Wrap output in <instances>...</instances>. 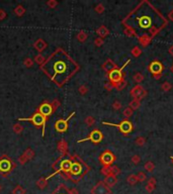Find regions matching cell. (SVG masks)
Masks as SVG:
<instances>
[{
	"label": "cell",
	"mask_w": 173,
	"mask_h": 194,
	"mask_svg": "<svg viewBox=\"0 0 173 194\" xmlns=\"http://www.w3.org/2000/svg\"><path fill=\"white\" fill-rule=\"evenodd\" d=\"M15 168V162L10 157H8L7 155H3L0 157V174L3 177H7Z\"/></svg>",
	"instance_id": "obj_4"
},
{
	"label": "cell",
	"mask_w": 173,
	"mask_h": 194,
	"mask_svg": "<svg viewBox=\"0 0 173 194\" xmlns=\"http://www.w3.org/2000/svg\"><path fill=\"white\" fill-rule=\"evenodd\" d=\"M151 39L152 37H150L149 34L144 33L141 37H139V43L143 46V47H147V46L150 44V42H151Z\"/></svg>",
	"instance_id": "obj_20"
},
{
	"label": "cell",
	"mask_w": 173,
	"mask_h": 194,
	"mask_svg": "<svg viewBox=\"0 0 173 194\" xmlns=\"http://www.w3.org/2000/svg\"><path fill=\"white\" fill-rule=\"evenodd\" d=\"M95 11H96L97 13H102L103 11H104V7H103L102 4H98L95 7Z\"/></svg>",
	"instance_id": "obj_46"
},
{
	"label": "cell",
	"mask_w": 173,
	"mask_h": 194,
	"mask_svg": "<svg viewBox=\"0 0 173 194\" xmlns=\"http://www.w3.org/2000/svg\"><path fill=\"white\" fill-rule=\"evenodd\" d=\"M91 194H111V190L103 181H99L91 189Z\"/></svg>",
	"instance_id": "obj_13"
},
{
	"label": "cell",
	"mask_w": 173,
	"mask_h": 194,
	"mask_svg": "<svg viewBox=\"0 0 173 194\" xmlns=\"http://www.w3.org/2000/svg\"><path fill=\"white\" fill-rule=\"evenodd\" d=\"M24 12H25V9H24V7L21 6V5H18V6H16V7H15V9H14V13H15L16 15H17V16H19V17L24 15Z\"/></svg>",
	"instance_id": "obj_31"
},
{
	"label": "cell",
	"mask_w": 173,
	"mask_h": 194,
	"mask_svg": "<svg viewBox=\"0 0 173 194\" xmlns=\"http://www.w3.org/2000/svg\"><path fill=\"white\" fill-rule=\"evenodd\" d=\"M105 88H106V90H108V91H111L112 88H114V86L111 85V83H107V84H105Z\"/></svg>",
	"instance_id": "obj_53"
},
{
	"label": "cell",
	"mask_w": 173,
	"mask_h": 194,
	"mask_svg": "<svg viewBox=\"0 0 173 194\" xmlns=\"http://www.w3.org/2000/svg\"><path fill=\"white\" fill-rule=\"evenodd\" d=\"M131 53H132V55H133L134 57L138 58V57H140L141 54H142V50H141V49H140L139 47H135V48L132 49Z\"/></svg>",
	"instance_id": "obj_33"
},
{
	"label": "cell",
	"mask_w": 173,
	"mask_h": 194,
	"mask_svg": "<svg viewBox=\"0 0 173 194\" xmlns=\"http://www.w3.org/2000/svg\"><path fill=\"white\" fill-rule=\"evenodd\" d=\"M170 70H171V72H172V73H173V65H172V67H171V68H170Z\"/></svg>",
	"instance_id": "obj_56"
},
{
	"label": "cell",
	"mask_w": 173,
	"mask_h": 194,
	"mask_svg": "<svg viewBox=\"0 0 173 194\" xmlns=\"http://www.w3.org/2000/svg\"><path fill=\"white\" fill-rule=\"evenodd\" d=\"M34 47L36 48V50L37 52H42V51H44L46 47H47V44H46V42L44 40H42V39H39L37 40L36 43L34 44Z\"/></svg>",
	"instance_id": "obj_21"
},
{
	"label": "cell",
	"mask_w": 173,
	"mask_h": 194,
	"mask_svg": "<svg viewBox=\"0 0 173 194\" xmlns=\"http://www.w3.org/2000/svg\"><path fill=\"white\" fill-rule=\"evenodd\" d=\"M47 4H48L51 8H54V7L58 4V2H56V1H49V2H47Z\"/></svg>",
	"instance_id": "obj_51"
},
{
	"label": "cell",
	"mask_w": 173,
	"mask_h": 194,
	"mask_svg": "<svg viewBox=\"0 0 173 194\" xmlns=\"http://www.w3.org/2000/svg\"><path fill=\"white\" fill-rule=\"evenodd\" d=\"M115 161V156L112 154L111 151H104L101 155L99 156V162L102 164V166H111Z\"/></svg>",
	"instance_id": "obj_10"
},
{
	"label": "cell",
	"mask_w": 173,
	"mask_h": 194,
	"mask_svg": "<svg viewBox=\"0 0 173 194\" xmlns=\"http://www.w3.org/2000/svg\"><path fill=\"white\" fill-rule=\"evenodd\" d=\"M125 33L127 34L128 37H137V33H136V31H135V30L132 27H130V25H126V28H125Z\"/></svg>",
	"instance_id": "obj_25"
},
{
	"label": "cell",
	"mask_w": 173,
	"mask_h": 194,
	"mask_svg": "<svg viewBox=\"0 0 173 194\" xmlns=\"http://www.w3.org/2000/svg\"><path fill=\"white\" fill-rule=\"evenodd\" d=\"M52 194H72L71 190L65 186L64 184H60L56 189L53 191Z\"/></svg>",
	"instance_id": "obj_18"
},
{
	"label": "cell",
	"mask_w": 173,
	"mask_h": 194,
	"mask_svg": "<svg viewBox=\"0 0 173 194\" xmlns=\"http://www.w3.org/2000/svg\"><path fill=\"white\" fill-rule=\"evenodd\" d=\"M103 138V135L102 132L99 131V129H93L87 138H82V140H79L78 143H83V142H86V141H90L92 142L93 144H99L100 142L102 141Z\"/></svg>",
	"instance_id": "obj_9"
},
{
	"label": "cell",
	"mask_w": 173,
	"mask_h": 194,
	"mask_svg": "<svg viewBox=\"0 0 173 194\" xmlns=\"http://www.w3.org/2000/svg\"><path fill=\"white\" fill-rule=\"evenodd\" d=\"M144 168H145V170L147 171V172L151 173V172H153V171H154V169H155V165H154V163H153V162L148 161V162H147V163L145 164V166H144Z\"/></svg>",
	"instance_id": "obj_29"
},
{
	"label": "cell",
	"mask_w": 173,
	"mask_h": 194,
	"mask_svg": "<svg viewBox=\"0 0 173 194\" xmlns=\"http://www.w3.org/2000/svg\"><path fill=\"white\" fill-rule=\"evenodd\" d=\"M136 176H137L138 181H139V182H144L147 179V176L145 174V172H142V171H140V172L138 173Z\"/></svg>",
	"instance_id": "obj_38"
},
{
	"label": "cell",
	"mask_w": 173,
	"mask_h": 194,
	"mask_svg": "<svg viewBox=\"0 0 173 194\" xmlns=\"http://www.w3.org/2000/svg\"><path fill=\"white\" fill-rule=\"evenodd\" d=\"M140 105H141L140 100L133 99V100L131 101V102H130V106H129V107H131L133 110H137V109L140 107Z\"/></svg>",
	"instance_id": "obj_30"
},
{
	"label": "cell",
	"mask_w": 173,
	"mask_h": 194,
	"mask_svg": "<svg viewBox=\"0 0 173 194\" xmlns=\"http://www.w3.org/2000/svg\"><path fill=\"white\" fill-rule=\"evenodd\" d=\"M101 174H103L104 176L111 175V166H103V168L101 169Z\"/></svg>",
	"instance_id": "obj_35"
},
{
	"label": "cell",
	"mask_w": 173,
	"mask_h": 194,
	"mask_svg": "<svg viewBox=\"0 0 173 194\" xmlns=\"http://www.w3.org/2000/svg\"><path fill=\"white\" fill-rule=\"evenodd\" d=\"M75 113H76V112L73 111L67 118H66V119H65V118L58 119L56 121V123H55V129H56L58 132H67L68 126H69V120H70L71 118L74 116Z\"/></svg>",
	"instance_id": "obj_8"
},
{
	"label": "cell",
	"mask_w": 173,
	"mask_h": 194,
	"mask_svg": "<svg viewBox=\"0 0 173 194\" xmlns=\"http://www.w3.org/2000/svg\"><path fill=\"white\" fill-rule=\"evenodd\" d=\"M37 111H39L40 113H42L45 117H49L50 115L53 114V112L55 111V108L52 105L51 102H48V101H45L42 104H40L39 107L37 108Z\"/></svg>",
	"instance_id": "obj_11"
},
{
	"label": "cell",
	"mask_w": 173,
	"mask_h": 194,
	"mask_svg": "<svg viewBox=\"0 0 173 194\" xmlns=\"http://www.w3.org/2000/svg\"><path fill=\"white\" fill-rule=\"evenodd\" d=\"M94 44L97 46V47H100L102 44H103V40L102 39H100V37H97V39H95L94 40Z\"/></svg>",
	"instance_id": "obj_49"
},
{
	"label": "cell",
	"mask_w": 173,
	"mask_h": 194,
	"mask_svg": "<svg viewBox=\"0 0 173 194\" xmlns=\"http://www.w3.org/2000/svg\"><path fill=\"white\" fill-rule=\"evenodd\" d=\"M47 180H46V178H41L40 180L37 181V185L39 188H41V189H45L46 186H47Z\"/></svg>",
	"instance_id": "obj_32"
},
{
	"label": "cell",
	"mask_w": 173,
	"mask_h": 194,
	"mask_svg": "<svg viewBox=\"0 0 173 194\" xmlns=\"http://www.w3.org/2000/svg\"><path fill=\"white\" fill-rule=\"evenodd\" d=\"M172 160H173V157H172Z\"/></svg>",
	"instance_id": "obj_58"
},
{
	"label": "cell",
	"mask_w": 173,
	"mask_h": 194,
	"mask_svg": "<svg viewBox=\"0 0 173 194\" xmlns=\"http://www.w3.org/2000/svg\"><path fill=\"white\" fill-rule=\"evenodd\" d=\"M2 190V186H1V184H0V191Z\"/></svg>",
	"instance_id": "obj_57"
},
{
	"label": "cell",
	"mask_w": 173,
	"mask_h": 194,
	"mask_svg": "<svg viewBox=\"0 0 173 194\" xmlns=\"http://www.w3.org/2000/svg\"><path fill=\"white\" fill-rule=\"evenodd\" d=\"M112 107H114V110H119V109L122 108V103L120 101H114V104H112Z\"/></svg>",
	"instance_id": "obj_45"
},
{
	"label": "cell",
	"mask_w": 173,
	"mask_h": 194,
	"mask_svg": "<svg viewBox=\"0 0 173 194\" xmlns=\"http://www.w3.org/2000/svg\"><path fill=\"white\" fill-rule=\"evenodd\" d=\"M167 16H168V18L170 20H172V21H173V9L169 11V13H168V15H167Z\"/></svg>",
	"instance_id": "obj_54"
},
{
	"label": "cell",
	"mask_w": 173,
	"mask_h": 194,
	"mask_svg": "<svg viewBox=\"0 0 173 194\" xmlns=\"http://www.w3.org/2000/svg\"><path fill=\"white\" fill-rule=\"evenodd\" d=\"M102 124H105V126H115L119 127V129L123 132V135H129L130 132L133 131V124L130 120L125 119L123 120L122 122L119 124L115 123H111V122H106V121H102Z\"/></svg>",
	"instance_id": "obj_7"
},
{
	"label": "cell",
	"mask_w": 173,
	"mask_h": 194,
	"mask_svg": "<svg viewBox=\"0 0 173 194\" xmlns=\"http://www.w3.org/2000/svg\"><path fill=\"white\" fill-rule=\"evenodd\" d=\"M24 65L27 66V67H30V66L33 65V61H31L30 59H27L24 61Z\"/></svg>",
	"instance_id": "obj_50"
},
{
	"label": "cell",
	"mask_w": 173,
	"mask_h": 194,
	"mask_svg": "<svg viewBox=\"0 0 173 194\" xmlns=\"http://www.w3.org/2000/svg\"><path fill=\"white\" fill-rule=\"evenodd\" d=\"M140 161H141V158H140V156L139 155H134L132 157V162L134 164H139L140 163Z\"/></svg>",
	"instance_id": "obj_44"
},
{
	"label": "cell",
	"mask_w": 173,
	"mask_h": 194,
	"mask_svg": "<svg viewBox=\"0 0 173 194\" xmlns=\"http://www.w3.org/2000/svg\"><path fill=\"white\" fill-rule=\"evenodd\" d=\"M169 54L171 55V56H173V45L169 48Z\"/></svg>",
	"instance_id": "obj_55"
},
{
	"label": "cell",
	"mask_w": 173,
	"mask_h": 194,
	"mask_svg": "<svg viewBox=\"0 0 173 194\" xmlns=\"http://www.w3.org/2000/svg\"><path fill=\"white\" fill-rule=\"evenodd\" d=\"M96 33H97V34L99 36L100 39H102V37H104L107 36V34L109 33V31H108L107 28H106V27H104V25H101L100 27L97 28Z\"/></svg>",
	"instance_id": "obj_23"
},
{
	"label": "cell",
	"mask_w": 173,
	"mask_h": 194,
	"mask_svg": "<svg viewBox=\"0 0 173 194\" xmlns=\"http://www.w3.org/2000/svg\"><path fill=\"white\" fill-rule=\"evenodd\" d=\"M77 39H78L79 42L83 43V42H85L86 39H87V34H86L84 31H80V33L77 34Z\"/></svg>",
	"instance_id": "obj_36"
},
{
	"label": "cell",
	"mask_w": 173,
	"mask_h": 194,
	"mask_svg": "<svg viewBox=\"0 0 173 194\" xmlns=\"http://www.w3.org/2000/svg\"><path fill=\"white\" fill-rule=\"evenodd\" d=\"M24 155L25 156V157L27 158V160H30V159H31V158L34 157V151H31L30 149H28V150L25 151Z\"/></svg>",
	"instance_id": "obj_41"
},
{
	"label": "cell",
	"mask_w": 173,
	"mask_h": 194,
	"mask_svg": "<svg viewBox=\"0 0 173 194\" xmlns=\"http://www.w3.org/2000/svg\"><path fill=\"white\" fill-rule=\"evenodd\" d=\"M133 112H134V110H133V109L131 108V107H127L126 109H123V116H125L126 118H129V117H131V116H132Z\"/></svg>",
	"instance_id": "obj_34"
},
{
	"label": "cell",
	"mask_w": 173,
	"mask_h": 194,
	"mask_svg": "<svg viewBox=\"0 0 173 194\" xmlns=\"http://www.w3.org/2000/svg\"><path fill=\"white\" fill-rule=\"evenodd\" d=\"M135 143H136L137 146L143 147L144 145H145V143H146V140H145V138H143V137H138L136 138V141H135Z\"/></svg>",
	"instance_id": "obj_39"
},
{
	"label": "cell",
	"mask_w": 173,
	"mask_h": 194,
	"mask_svg": "<svg viewBox=\"0 0 173 194\" xmlns=\"http://www.w3.org/2000/svg\"><path fill=\"white\" fill-rule=\"evenodd\" d=\"M127 85H128V83H127L126 78H123V80L120 81V82H119L117 84H115V85L114 86V88H115L117 90H119V91H122L123 89L126 88Z\"/></svg>",
	"instance_id": "obj_24"
},
{
	"label": "cell",
	"mask_w": 173,
	"mask_h": 194,
	"mask_svg": "<svg viewBox=\"0 0 173 194\" xmlns=\"http://www.w3.org/2000/svg\"><path fill=\"white\" fill-rule=\"evenodd\" d=\"M155 188H156V179L154 177H151L148 180V183L146 185V191L148 193H152L153 191L155 190Z\"/></svg>",
	"instance_id": "obj_19"
},
{
	"label": "cell",
	"mask_w": 173,
	"mask_h": 194,
	"mask_svg": "<svg viewBox=\"0 0 173 194\" xmlns=\"http://www.w3.org/2000/svg\"><path fill=\"white\" fill-rule=\"evenodd\" d=\"M105 183L106 186H108L109 188L112 187V186H114L115 184H117V176H114V175H107V176H105V179H104V181H103Z\"/></svg>",
	"instance_id": "obj_17"
},
{
	"label": "cell",
	"mask_w": 173,
	"mask_h": 194,
	"mask_svg": "<svg viewBox=\"0 0 173 194\" xmlns=\"http://www.w3.org/2000/svg\"><path fill=\"white\" fill-rule=\"evenodd\" d=\"M149 70L153 74V76L161 75V72L163 71V65L159 61H153L149 65Z\"/></svg>",
	"instance_id": "obj_14"
},
{
	"label": "cell",
	"mask_w": 173,
	"mask_h": 194,
	"mask_svg": "<svg viewBox=\"0 0 173 194\" xmlns=\"http://www.w3.org/2000/svg\"><path fill=\"white\" fill-rule=\"evenodd\" d=\"M127 181H128V183L130 185H132V186H134V185H136L138 182V178H137V176L135 175V174H131V175H129L128 176V178H127Z\"/></svg>",
	"instance_id": "obj_26"
},
{
	"label": "cell",
	"mask_w": 173,
	"mask_h": 194,
	"mask_svg": "<svg viewBox=\"0 0 173 194\" xmlns=\"http://www.w3.org/2000/svg\"><path fill=\"white\" fill-rule=\"evenodd\" d=\"M102 68H103V70L106 72V73H109L111 71L114 70V69H117V66L115 65V64L112 62L111 59H108V60H106L104 63H103Z\"/></svg>",
	"instance_id": "obj_16"
},
{
	"label": "cell",
	"mask_w": 173,
	"mask_h": 194,
	"mask_svg": "<svg viewBox=\"0 0 173 194\" xmlns=\"http://www.w3.org/2000/svg\"><path fill=\"white\" fill-rule=\"evenodd\" d=\"M45 61H46V60H44V58H43V56H40V55H39V56H37V58H36V62H37V64H39L40 66H41L42 64L45 62Z\"/></svg>",
	"instance_id": "obj_48"
},
{
	"label": "cell",
	"mask_w": 173,
	"mask_h": 194,
	"mask_svg": "<svg viewBox=\"0 0 173 194\" xmlns=\"http://www.w3.org/2000/svg\"><path fill=\"white\" fill-rule=\"evenodd\" d=\"M25 193H27V190L24 189V187L21 185H17L12 190V194H25Z\"/></svg>",
	"instance_id": "obj_27"
},
{
	"label": "cell",
	"mask_w": 173,
	"mask_h": 194,
	"mask_svg": "<svg viewBox=\"0 0 173 194\" xmlns=\"http://www.w3.org/2000/svg\"><path fill=\"white\" fill-rule=\"evenodd\" d=\"M85 122H86L87 126H93V124H94L95 119H94V117H92V116H87L85 118Z\"/></svg>",
	"instance_id": "obj_40"
},
{
	"label": "cell",
	"mask_w": 173,
	"mask_h": 194,
	"mask_svg": "<svg viewBox=\"0 0 173 194\" xmlns=\"http://www.w3.org/2000/svg\"><path fill=\"white\" fill-rule=\"evenodd\" d=\"M133 80H134L136 83L139 84V83H141L144 80V75L142 73H140V72H137V73L135 74L134 76H133Z\"/></svg>",
	"instance_id": "obj_28"
},
{
	"label": "cell",
	"mask_w": 173,
	"mask_h": 194,
	"mask_svg": "<svg viewBox=\"0 0 173 194\" xmlns=\"http://www.w3.org/2000/svg\"><path fill=\"white\" fill-rule=\"evenodd\" d=\"M87 91H88V89H87V87H86V86H84V85H82V86H80V87H79V92H80V93H81L82 95H84V94L87 93Z\"/></svg>",
	"instance_id": "obj_47"
},
{
	"label": "cell",
	"mask_w": 173,
	"mask_h": 194,
	"mask_svg": "<svg viewBox=\"0 0 173 194\" xmlns=\"http://www.w3.org/2000/svg\"><path fill=\"white\" fill-rule=\"evenodd\" d=\"M19 121H30L36 126L42 127V137L45 135V129H46V122H47V117H45L42 113H40L39 111H37L33 114V116L30 117H21L18 118Z\"/></svg>",
	"instance_id": "obj_5"
},
{
	"label": "cell",
	"mask_w": 173,
	"mask_h": 194,
	"mask_svg": "<svg viewBox=\"0 0 173 194\" xmlns=\"http://www.w3.org/2000/svg\"><path fill=\"white\" fill-rule=\"evenodd\" d=\"M131 96L133 97V99H136V100H141L142 98H144L147 95V91L142 87V85L138 84L135 87H133V89L130 92Z\"/></svg>",
	"instance_id": "obj_12"
},
{
	"label": "cell",
	"mask_w": 173,
	"mask_h": 194,
	"mask_svg": "<svg viewBox=\"0 0 173 194\" xmlns=\"http://www.w3.org/2000/svg\"><path fill=\"white\" fill-rule=\"evenodd\" d=\"M120 173V170L119 167L117 166H111V174L114 176H117Z\"/></svg>",
	"instance_id": "obj_42"
},
{
	"label": "cell",
	"mask_w": 173,
	"mask_h": 194,
	"mask_svg": "<svg viewBox=\"0 0 173 194\" xmlns=\"http://www.w3.org/2000/svg\"><path fill=\"white\" fill-rule=\"evenodd\" d=\"M58 150L62 153V154H68V145H67V142L62 140L59 142L58 144Z\"/></svg>",
	"instance_id": "obj_22"
},
{
	"label": "cell",
	"mask_w": 173,
	"mask_h": 194,
	"mask_svg": "<svg viewBox=\"0 0 173 194\" xmlns=\"http://www.w3.org/2000/svg\"><path fill=\"white\" fill-rule=\"evenodd\" d=\"M5 16H6V13L4 12V10L0 9V20L4 19V18H5Z\"/></svg>",
	"instance_id": "obj_52"
},
{
	"label": "cell",
	"mask_w": 173,
	"mask_h": 194,
	"mask_svg": "<svg viewBox=\"0 0 173 194\" xmlns=\"http://www.w3.org/2000/svg\"><path fill=\"white\" fill-rule=\"evenodd\" d=\"M72 157H73V155H70L69 153L68 154H62L56 160V162L53 164V166H52V169L54 170V172L50 176H48L46 178V180L48 181L49 179L57 174H61L64 177V179L67 177L72 166V161H73Z\"/></svg>",
	"instance_id": "obj_3"
},
{
	"label": "cell",
	"mask_w": 173,
	"mask_h": 194,
	"mask_svg": "<svg viewBox=\"0 0 173 194\" xmlns=\"http://www.w3.org/2000/svg\"><path fill=\"white\" fill-rule=\"evenodd\" d=\"M13 129H14V132H15L16 134H21L24 129H22V126H21V124L16 123V124H14V126H13Z\"/></svg>",
	"instance_id": "obj_43"
},
{
	"label": "cell",
	"mask_w": 173,
	"mask_h": 194,
	"mask_svg": "<svg viewBox=\"0 0 173 194\" xmlns=\"http://www.w3.org/2000/svg\"><path fill=\"white\" fill-rule=\"evenodd\" d=\"M40 69L58 87H63L80 70V66L63 49L58 48Z\"/></svg>",
	"instance_id": "obj_1"
},
{
	"label": "cell",
	"mask_w": 173,
	"mask_h": 194,
	"mask_svg": "<svg viewBox=\"0 0 173 194\" xmlns=\"http://www.w3.org/2000/svg\"><path fill=\"white\" fill-rule=\"evenodd\" d=\"M130 62H131V60H128L126 62V64H123V66L122 68H117V69H114V70H112L108 73L109 83H111L112 86H114L115 84L120 82V81L123 80V78H125V76L123 75V70L127 67L128 64H130Z\"/></svg>",
	"instance_id": "obj_6"
},
{
	"label": "cell",
	"mask_w": 173,
	"mask_h": 194,
	"mask_svg": "<svg viewBox=\"0 0 173 194\" xmlns=\"http://www.w3.org/2000/svg\"><path fill=\"white\" fill-rule=\"evenodd\" d=\"M138 24H139L140 27L144 28V30H150L153 25H152V19L150 16H140L138 17Z\"/></svg>",
	"instance_id": "obj_15"
},
{
	"label": "cell",
	"mask_w": 173,
	"mask_h": 194,
	"mask_svg": "<svg viewBox=\"0 0 173 194\" xmlns=\"http://www.w3.org/2000/svg\"><path fill=\"white\" fill-rule=\"evenodd\" d=\"M73 161H72V166L70 169V172L67 175V177L65 179H69L74 183L79 182L84 176L87 174L88 171L90 170L84 161L79 157L78 155H73Z\"/></svg>",
	"instance_id": "obj_2"
},
{
	"label": "cell",
	"mask_w": 173,
	"mask_h": 194,
	"mask_svg": "<svg viewBox=\"0 0 173 194\" xmlns=\"http://www.w3.org/2000/svg\"><path fill=\"white\" fill-rule=\"evenodd\" d=\"M161 89H162L163 91H170V89H172V85H171V83H169V82H164L162 85H161Z\"/></svg>",
	"instance_id": "obj_37"
}]
</instances>
